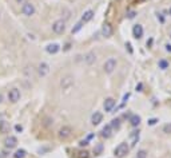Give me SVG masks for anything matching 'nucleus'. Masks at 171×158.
Listing matches in <instances>:
<instances>
[{"label": "nucleus", "instance_id": "1", "mask_svg": "<svg viewBox=\"0 0 171 158\" xmlns=\"http://www.w3.org/2000/svg\"><path fill=\"white\" fill-rule=\"evenodd\" d=\"M128 150H130V146H128L127 144H119L118 146H116V149H115V155L118 158H123V157H126V155L128 154Z\"/></svg>", "mask_w": 171, "mask_h": 158}, {"label": "nucleus", "instance_id": "2", "mask_svg": "<svg viewBox=\"0 0 171 158\" xmlns=\"http://www.w3.org/2000/svg\"><path fill=\"white\" fill-rule=\"evenodd\" d=\"M52 31L55 34H58V35L63 34L64 31H66V22L64 20H56L55 23L52 24Z\"/></svg>", "mask_w": 171, "mask_h": 158}, {"label": "nucleus", "instance_id": "3", "mask_svg": "<svg viewBox=\"0 0 171 158\" xmlns=\"http://www.w3.org/2000/svg\"><path fill=\"white\" fill-rule=\"evenodd\" d=\"M72 85H74V78L71 75H66L60 79V87L63 88V90H68V88H71Z\"/></svg>", "mask_w": 171, "mask_h": 158}, {"label": "nucleus", "instance_id": "4", "mask_svg": "<svg viewBox=\"0 0 171 158\" xmlns=\"http://www.w3.org/2000/svg\"><path fill=\"white\" fill-rule=\"evenodd\" d=\"M21 12H23V15H26V16H32V15H35V6H34L31 1H28V3L21 6Z\"/></svg>", "mask_w": 171, "mask_h": 158}, {"label": "nucleus", "instance_id": "5", "mask_svg": "<svg viewBox=\"0 0 171 158\" xmlns=\"http://www.w3.org/2000/svg\"><path fill=\"white\" fill-rule=\"evenodd\" d=\"M116 65H118V62H116L115 58L107 59V60H106V63H104V71L107 74H111L116 68Z\"/></svg>", "mask_w": 171, "mask_h": 158}, {"label": "nucleus", "instance_id": "6", "mask_svg": "<svg viewBox=\"0 0 171 158\" xmlns=\"http://www.w3.org/2000/svg\"><path fill=\"white\" fill-rule=\"evenodd\" d=\"M19 99H20V91L18 88H11L8 91V101L12 103H16Z\"/></svg>", "mask_w": 171, "mask_h": 158}, {"label": "nucleus", "instance_id": "7", "mask_svg": "<svg viewBox=\"0 0 171 158\" xmlns=\"http://www.w3.org/2000/svg\"><path fill=\"white\" fill-rule=\"evenodd\" d=\"M16 145H18V138L14 137V135H9L4 139V146L7 149H14V147H16Z\"/></svg>", "mask_w": 171, "mask_h": 158}, {"label": "nucleus", "instance_id": "8", "mask_svg": "<svg viewBox=\"0 0 171 158\" xmlns=\"http://www.w3.org/2000/svg\"><path fill=\"white\" fill-rule=\"evenodd\" d=\"M71 133H72V129H71L70 126H63V127L59 130V138L66 139V138H68L71 135Z\"/></svg>", "mask_w": 171, "mask_h": 158}, {"label": "nucleus", "instance_id": "9", "mask_svg": "<svg viewBox=\"0 0 171 158\" xmlns=\"http://www.w3.org/2000/svg\"><path fill=\"white\" fill-rule=\"evenodd\" d=\"M38 73H39V75L40 76H46V75H48V73H49V66L47 65V63H40L39 65V67H38Z\"/></svg>", "mask_w": 171, "mask_h": 158}, {"label": "nucleus", "instance_id": "10", "mask_svg": "<svg viewBox=\"0 0 171 158\" xmlns=\"http://www.w3.org/2000/svg\"><path fill=\"white\" fill-rule=\"evenodd\" d=\"M132 35L135 39H140L143 35V27L140 24H135L132 28Z\"/></svg>", "mask_w": 171, "mask_h": 158}, {"label": "nucleus", "instance_id": "11", "mask_svg": "<svg viewBox=\"0 0 171 158\" xmlns=\"http://www.w3.org/2000/svg\"><path fill=\"white\" fill-rule=\"evenodd\" d=\"M102 35L108 38V36L112 35V27H111L110 23H104L103 27H102Z\"/></svg>", "mask_w": 171, "mask_h": 158}, {"label": "nucleus", "instance_id": "12", "mask_svg": "<svg viewBox=\"0 0 171 158\" xmlns=\"http://www.w3.org/2000/svg\"><path fill=\"white\" fill-rule=\"evenodd\" d=\"M102 119H103V115H102V113L95 111L92 114V117H91V123H92V126H96V125H99V123L102 122Z\"/></svg>", "mask_w": 171, "mask_h": 158}, {"label": "nucleus", "instance_id": "13", "mask_svg": "<svg viewBox=\"0 0 171 158\" xmlns=\"http://www.w3.org/2000/svg\"><path fill=\"white\" fill-rule=\"evenodd\" d=\"M114 106H115V99L114 98H107L104 101V103H103V107H104L106 111H111L114 108Z\"/></svg>", "mask_w": 171, "mask_h": 158}, {"label": "nucleus", "instance_id": "14", "mask_svg": "<svg viewBox=\"0 0 171 158\" xmlns=\"http://www.w3.org/2000/svg\"><path fill=\"white\" fill-rule=\"evenodd\" d=\"M59 50H60V46H59L58 43L48 44V46L46 47V51H47V52H48V54H51V55H52V54H56Z\"/></svg>", "mask_w": 171, "mask_h": 158}, {"label": "nucleus", "instance_id": "15", "mask_svg": "<svg viewBox=\"0 0 171 158\" xmlns=\"http://www.w3.org/2000/svg\"><path fill=\"white\" fill-rule=\"evenodd\" d=\"M112 127H111L110 125H106L103 129H102V137L103 138H110L111 135H112Z\"/></svg>", "mask_w": 171, "mask_h": 158}, {"label": "nucleus", "instance_id": "16", "mask_svg": "<svg viewBox=\"0 0 171 158\" xmlns=\"http://www.w3.org/2000/svg\"><path fill=\"white\" fill-rule=\"evenodd\" d=\"M92 18H94V11L90 9V11L83 14V16H82V23H87V22H90Z\"/></svg>", "mask_w": 171, "mask_h": 158}, {"label": "nucleus", "instance_id": "17", "mask_svg": "<svg viewBox=\"0 0 171 158\" xmlns=\"http://www.w3.org/2000/svg\"><path fill=\"white\" fill-rule=\"evenodd\" d=\"M95 60H96V55L94 52H88L87 55L84 56V62H86L87 65H92Z\"/></svg>", "mask_w": 171, "mask_h": 158}, {"label": "nucleus", "instance_id": "18", "mask_svg": "<svg viewBox=\"0 0 171 158\" xmlns=\"http://www.w3.org/2000/svg\"><path fill=\"white\" fill-rule=\"evenodd\" d=\"M8 131H9L8 122H6V121H0V133H1V134H7Z\"/></svg>", "mask_w": 171, "mask_h": 158}, {"label": "nucleus", "instance_id": "19", "mask_svg": "<svg viewBox=\"0 0 171 158\" xmlns=\"http://www.w3.org/2000/svg\"><path fill=\"white\" fill-rule=\"evenodd\" d=\"M130 123H131V126H134V127H136V126H139V123H140V117L139 115H132V117L130 118Z\"/></svg>", "mask_w": 171, "mask_h": 158}, {"label": "nucleus", "instance_id": "20", "mask_svg": "<svg viewBox=\"0 0 171 158\" xmlns=\"http://www.w3.org/2000/svg\"><path fill=\"white\" fill-rule=\"evenodd\" d=\"M27 155V152L24 149H19V150H16L15 152V154H14V158H24Z\"/></svg>", "mask_w": 171, "mask_h": 158}, {"label": "nucleus", "instance_id": "21", "mask_svg": "<svg viewBox=\"0 0 171 158\" xmlns=\"http://www.w3.org/2000/svg\"><path fill=\"white\" fill-rule=\"evenodd\" d=\"M110 126L112 127V130H119V127H120V121H119L118 118H115V119L111 121Z\"/></svg>", "mask_w": 171, "mask_h": 158}, {"label": "nucleus", "instance_id": "22", "mask_svg": "<svg viewBox=\"0 0 171 158\" xmlns=\"http://www.w3.org/2000/svg\"><path fill=\"white\" fill-rule=\"evenodd\" d=\"M138 138H139V131H132V134H131V145L132 146L136 144Z\"/></svg>", "mask_w": 171, "mask_h": 158}, {"label": "nucleus", "instance_id": "23", "mask_svg": "<svg viewBox=\"0 0 171 158\" xmlns=\"http://www.w3.org/2000/svg\"><path fill=\"white\" fill-rule=\"evenodd\" d=\"M102 152H103V145L98 144L95 146V149H94V153H95V155H99V154H102Z\"/></svg>", "mask_w": 171, "mask_h": 158}, {"label": "nucleus", "instance_id": "24", "mask_svg": "<svg viewBox=\"0 0 171 158\" xmlns=\"http://www.w3.org/2000/svg\"><path fill=\"white\" fill-rule=\"evenodd\" d=\"M147 157V152L146 150H139L138 154H136V158H146Z\"/></svg>", "mask_w": 171, "mask_h": 158}, {"label": "nucleus", "instance_id": "25", "mask_svg": "<svg viewBox=\"0 0 171 158\" xmlns=\"http://www.w3.org/2000/svg\"><path fill=\"white\" fill-rule=\"evenodd\" d=\"M168 67V63L166 60H159V68H163V70H165V68H167Z\"/></svg>", "mask_w": 171, "mask_h": 158}, {"label": "nucleus", "instance_id": "26", "mask_svg": "<svg viewBox=\"0 0 171 158\" xmlns=\"http://www.w3.org/2000/svg\"><path fill=\"white\" fill-rule=\"evenodd\" d=\"M82 27H83V23H82V22H80V23H78V24H76V27H75V28H72V34H76V32H78V31H79V29L82 28Z\"/></svg>", "mask_w": 171, "mask_h": 158}, {"label": "nucleus", "instance_id": "27", "mask_svg": "<svg viewBox=\"0 0 171 158\" xmlns=\"http://www.w3.org/2000/svg\"><path fill=\"white\" fill-rule=\"evenodd\" d=\"M163 131L166 133V134H170L171 133V125L168 123V125H165V127H163Z\"/></svg>", "mask_w": 171, "mask_h": 158}, {"label": "nucleus", "instance_id": "28", "mask_svg": "<svg viewBox=\"0 0 171 158\" xmlns=\"http://www.w3.org/2000/svg\"><path fill=\"white\" fill-rule=\"evenodd\" d=\"M15 1H16V4H19V6H23V4L28 3L29 0H15Z\"/></svg>", "mask_w": 171, "mask_h": 158}, {"label": "nucleus", "instance_id": "29", "mask_svg": "<svg viewBox=\"0 0 171 158\" xmlns=\"http://www.w3.org/2000/svg\"><path fill=\"white\" fill-rule=\"evenodd\" d=\"M79 154H82V155H79L78 158H88V153L87 152H82V153H79Z\"/></svg>", "mask_w": 171, "mask_h": 158}, {"label": "nucleus", "instance_id": "30", "mask_svg": "<svg viewBox=\"0 0 171 158\" xmlns=\"http://www.w3.org/2000/svg\"><path fill=\"white\" fill-rule=\"evenodd\" d=\"M15 130H16V131H19V133H21V131H23V126L16 125V126H15Z\"/></svg>", "mask_w": 171, "mask_h": 158}, {"label": "nucleus", "instance_id": "31", "mask_svg": "<svg viewBox=\"0 0 171 158\" xmlns=\"http://www.w3.org/2000/svg\"><path fill=\"white\" fill-rule=\"evenodd\" d=\"M157 122H158V119L152 118V119H150V121H148V125H151V126H152V125H155V123H157Z\"/></svg>", "mask_w": 171, "mask_h": 158}, {"label": "nucleus", "instance_id": "32", "mask_svg": "<svg viewBox=\"0 0 171 158\" xmlns=\"http://www.w3.org/2000/svg\"><path fill=\"white\" fill-rule=\"evenodd\" d=\"M126 47H127V48H128L130 54H132V48H131V44H130V43H126Z\"/></svg>", "mask_w": 171, "mask_h": 158}, {"label": "nucleus", "instance_id": "33", "mask_svg": "<svg viewBox=\"0 0 171 158\" xmlns=\"http://www.w3.org/2000/svg\"><path fill=\"white\" fill-rule=\"evenodd\" d=\"M136 90H138V91H142V83H139V85L136 86Z\"/></svg>", "mask_w": 171, "mask_h": 158}, {"label": "nucleus", "instance_id": "34", "mask_svg": "<svg viewBox=\"0 0 171 158\" xmlns=\"http://www.w3.org/2000/svg\"><path fill=\"white\" fill-rule=\"evenodd\" d=\"M166 50L171 52V44H166Z\"/></svg>", "mask_w": 171, "mask_h": 158}, {"label": "nucleus", "instance_id": "35", "mask_svg": "<svg viewBox=\"0 0 171 158\" xmlns=\"http://www.w3.org/2000/svg\"><path fill=\"white\" fill-rule=\"evenodd\" d=\"M3 99H4V98H3V94H0V103L3 102Z\"/></svg>", "mask_w": 171, "mask_h": 158}, {"label": "nucleus", "instance_id": "36", "mask_svg": "<svg viewBox=\"0 0 171 158\" xmlns=\"http://www.w3.org/2000/svg\"><path fill=\"white\" fill-rule=\"evenodd\" d=\"M170 14H171V8H170Z\"/></svg>", "mask_w": 171, "mask_h": 158}]
</instances>
